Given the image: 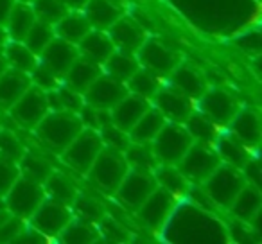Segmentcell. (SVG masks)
<instances>
[{"label": "cell", "instance_id": "9f6ffc18", "mask_svg": "<svg viewBox=\"0 0 262 244\" xmlns=\"http://www.w3.org/2000/svg\"><path fill=\"white\" fill-rule=\"evenodd\" d=\"M15 2H27V4H31L33 0H15Z\"/></svg>", "mask_w": 262, "mask_h": 244}, {"label": "cell", "instance_id": "4316f807", "mask_svg": "<svg viewBox=\"0 0 262 244\" xmlns=\"http://www.w3.org/2000/svg\"><path fill=\"white\" fill-rule=\"evenodd\" d=\"M83 13L92 24V27L99 31H108V27L122 16L120 8L113 4L112 0H88L83 8Z\"/></svg>", "mask_w": 262, "mask_h": 244}, {"label": "cell", "instance_id": "603a6c76", "mask_svg": "<svg viewBox=\"0 0 262 244\" xmlns=\"http://www.w3.org/2000/svg\"><path fill=\"white\" fill-rule=\"evenodd\" d=\"M102 72H104V70H102V65H99V63L92 61V59H88L79 54V58L72 63L69 72L65 74V79H67L65 84L72 88V90L83 94V92L86 90V88L90 86Z\"/></svg>", "mask_w": 262, "mask_h": 244}, {"label": "cell", "instance_id": "74e56055", "mask_svg": "<svg viewBox=\"0 0 262 244\" xmlns=\"http://www.w3.org/2000/svg\"><path fill=\"white\" fill-rule=\"evenodd\" d=\"M124 158H126L129 169H137V171L153 172L158 165L157 157L151 149V144L129 142V146L124 149Z\"/></svg>", "mask_w": 262, "mask_h": 244}, {"label": "cell", "instance_id": "ac0fdd59", "mask_svg": "<svg viewBox=\"0 0 262 244\" xmlns=\"http://www.w3.org/2000/svg\"><path fill=\"white\" fill-rule=\"evenodd\" d=\"M106 33H108L110 40L115 45L117 51L133 52V54L139 51L140 45L147 38L140 24L133 18H126V16H120L115 24L108 27Z\"/></svg>", "mask_w": 262, "mask_h": 244}, {"label": "cell", "instance_id": "cb8c5ba5", "mask_svg": "<svg viewBox=\"0 0 262 244\" xmlns=\"http://www.w3.org/2000/svg\"><path fill=\"white\" fill-rule=\"evenodd\" d=\"M169 76H171V86H174L176 90L185 94L192 101L200 99L207 90V81L203 79V76L194 66L178 65Z\"/></svg>", "mask_w": 262, "mask_h": 244}, {"label": "cell", "instance_id": "30bf717a", "mask_svg": "<svg viewBox=\"0 0 262 244\" xmlns=\"http://www.w3.org/2000/svg\"><path fill=\"white\" fill-rule=\"evenodd\" d=\"M176 207H178V197L157 185V189L147 196V199L137 208V214L146 226H149L155 232H162Z\"/></svg>", "mask_w": 262, "mask_h": 244}, {"label": "cell", "instance_id": "816d5d0a", "mask_svg": "<svg viewBox=\"0 0 262 244\" xmlns=\"http://www.w3.org/2000/svg\"><path fill=\"white\" fill-rule=\"evenodd\" d=\"M15 4V0H0V24H4L8 18V13L11 6Z\"/></svg>", "mask_w": 262, "mask_h": 244}, {"label": "cell", "instance_id": "ee69618b", "mask_svg": "<svg viewBox=\"0 0 262 244\" xmlns=\"http://www.w3.org/2000/svg\"><path fill=\"white\" fill-rule=\"evenodd\" d=\"M99 135H101V140H102V144H104L106 147H112V149L122 151V153H124V149H126V147L129 146V142H131L127 131L117 128L113 122H108L106 126H102V128L99 129Z\"/></svg>", "mask_w": 262, "mask_h": 244}, {"label": "cell", "instance_id": "f5cc1de1", "mask_svg": "<svg viewBox=\"0 0 262 244\" xmlns=\"http://www.w3.org/2000/svg\"><path fill=\"white\" fill-rule=\"evenodd\" d=\"M88 0H63V4L67 6L69 9H83L84 8V4H86Z\"/></svg>", "mask_w": 262, "mask_h": 244}, {"label": "cell", "instance_id": "ab89813d", "mask_svg": "<svg viewBox=\"0 0 262 244\" xmlns=\"http://www.w3.org/2000/svg\"><path fill=\"white\" fill-rule=\"evenodd\" d=\"M54 36H56L54 26H51V24H47V22H41V20L36 18V22L33 24V27L27 31L26 38H24V43H26L34 54L40 56L41 51L51 43V40Z\"/></svg>", "mask_w": 262, "mask_h": 244}, {"label": "cell", "instance_id": "60d3db41", "mask_svg": "<svg viewBox=\"0 0 262 244\" xmlns=\"http://www.w3.org/2000/svg\"><path fill=\"white\" fill-rule=\"evenodd\" d=\"M31 8H33L38 20L51 24V26L59 22V20L70 11V9L63 4V0H33V2H31Z\"/></svg>", "mask_w": 262, "mask_h": 244}, {"label": "cell", "instance_id": "d4e9b609", "mask_svg": "<svg viewBox=\"0 0 262 244\" xmlns=\"http://www.w3.org/2000/svg\"><path fill=\"white\" fill-rule=\"evenodd\" d=\"M34 22H36V15H34L31 4H27V2H15L11 6V9H9L4 27L11 40L24 41L27 31L33 27Z\"/></svg>", "mask_w": 262, "mask_h": 244}, {"label": "cell", "instance_id": "d6986e66", "mask_svg": "<svg viewBox=\"0 0 262 244\" xmlns=\"http://www.w3.org/2000/svg\"><path fill=\"white\" fill-rule=\"evenodd\" d=\"M151 106L153 104H151L149 99H144L135 94H127L126 97H122L112 109H110L112 122L117 128L129 133V129L139 122V119L151 108Z\"/></svg>", "mask_w": 262, "mask_h": 244}, {"label": "cell", "instance_id": "9c48e42d", "mask_svg": "<svg viewBox=\"0 0 262 244\" xmlns=\"http://www.w3.org/2000/svg\"><path fill=\"white\" fill-rule=\"evenodd\" d=\"M72 219L74 212L70 210V207L45 197L43 203L34 210V214L27 221H29L31 228H34L49 239V237H59V233L67 228V225Z\"/></svg>", "mask_w": 262, "mask_h": 244}, {"label": "cell", "instance_id": "f907efd6", "mask_svg": "<svg viewBox=\"0 0 262 244\" xmlns=\"http://www.w3.org/2000/svg\"><path fill=\"white\" fill-rule=\"evenodd\" d=\"M99 225L102 226V233H101V235L108 237L110 240H115V242H119V240H126L127 232L117 221H113V219H108L104 215V217L99 221Z\"/></svg>", "mask_w": 262, "mask_h": 244}, {"label": "cell", "instance_id": "e0dca14e", "mask_svg": "<svg viewBox=\"0 0 262 244\" xmlns=\"http://www.w3.org/2000/svg\"><path fill=\"white\" fill-rule=\"evenodd\" d=\"M38 58L52 72H56L59 77H65V74L69 72L72 63L79 58V49H77V45L70 43V41H65L61 38L54 36Z\"/></svg>", "mask_w": 262, "mask_h": 244}, {"label": "cell", "instance_id": "7c38bea8", "mask_svg": "<svg viewBox=\"0 0 262 244\" xmlns=\"http://www.w3.org/2000/svg\"><path fill=\"white\" fill-rule=\"evenodd\" d=\"M200 112L205 113L217 128H225L232 122L235 113L239 112V102L225 88H212L205 90V94L198 99Z\"/></svg>", "mask_w": 262, "mask_h": 244}, {"label": "cell", "instance_id": "681fc988", "mask_svg": "<svg viewBox=\"0 0 262 244\" xmlns=\"http://www.w3.org/2000/svg\"><path fill=\"white\" fill-rule=\"evenodd\" d=\"M24 230V223L20 217L9 215L2 225H0V242H15L16 237Z\"/></svg>", "mask_w": 262, "mask_h": 244}, {"label": "cell", "instance_id": "ffe728a7", "mask_svg": "<svg viewBox=\"0 0 262 244\" xmlns=\"http://www.w3.org/2000/svg\"><path fill=\"white\" fill-rule=\"evenodd\" d=\"M230 133L235 137L239 142H243L248 149H255L260 144L262 128H260V117L255 109L251 108H239L232 122L228 124Z\"/></svg>", "mask_w": 262, "mask_h": 244}, {"label": "cell", "instance_id": "f6af8a7d", "mask_svg": "<svg viewBox=\"0 0 262 244\" xmlns=\"http://www.w3.org/2000/svg\"><path fill=\"white\" fill-rule=\"evenodd\" d=\"M79 119L83 122L84 128H92V129H101L102 126H106L108 122H112V115H110V109H101V108H94V106L84 104L79 109Z\"/></svg>", "mask_w": 262, "mask_h": 244}, {"label": "cell", "instance_id": "11a10c76", "mask_svg": "<svg viewBox=\"0 0 262 244\" xmlns=\"http://www.w3.org/2000/svg\"><path fill=\"white\" fill-rule=\"evenodd\" d=\"M6 27H4V24H0V43H2V41L6 40Z\"/></svg>", "mask_w": 262, "mask_h": 244}, {"label": "cell", "instance_id": "d590c367", "mask_svg": "<svg viewBox=\"0 0 262 244\" xmlns=\"http://www.w3.org/2000/svg\"><path fill=\"white\" fill-rule=\"evenodd\" d=\"M101 237V232L95 228V223L86 221V219H72L67 225V228L59 233L58 239L67 244H88L95 242Z\"/></svg>", "mask_w": 262, "mask_h": 244}, {"label": "cell", "instance_id": "7a4b0ae2", "mask_svg": "<svg viewBox=\"0 0 262 244\" xmlns=\"http://www.w3.org/2000/svg\"><path fill=\"white\" fill-rule=\"evenodd\" d=\"M248 183L243 169L230 164H219L217 169L203 182V190L214 207L228 210L235 196Z\"/></svg>", "mask_w": 262, "mask_h": 244}, {"label": "cell", "instance_id": "c3c4849f", "mask_svg": "<svg viewBox=\"0 0 262 244\" xmlns=\"http://www.w3.org/2000/svg\"><path fill=\"white\" fill-rule=\"evenodd\" d=\"M56 94H58L61 109H69V112L79 113V109L84 106L83 94L72 90V88L67 86V84H65V86H63V84H59V86L56 88Z\"/></svg>", "mask_w": 262, "mask_h": 244}, {"label": "cell", "instance_id": "9a60e30c", "mask_svg": "<svg viewBox=\"0 0 262 244\" xmlns=\"http://www.w3.org/2000/svg\"><path fill=\"white\" fill-rule=\"evenodd\" d=\"M129 92L126 88V83H122V81L102 72L83 92V99H84V104L88 106H94V108H101V109H112Z\"/></svg>", "mask_w": 262, "mask_h": 244}, {"label": "cell", "instance_id": "7dc6e473", "mask_svg": "<svg viewBox=\"0 0 262 244\" xmlns=\"http://www.w3.org/2000/svg\"><path fill=\"white\" fill-rule=\"evenodd\" d=\"M18 178H20L18 164L0 157V197H4L9 192L13 183Z\"/></svg>", "mask_w": 262, "mask_h": 244}, {"label": "cell", "instance_id": "44dd1931", "mask_svg": "<svg viewBox=\"0 0 262 244\" xmlns=\"http://www.w3.org/2000/svg\"><path fill=\"white\" fill-rule=\"evenodd\" d=\"M262 207V194L255 183L248 182L246 185L241 189V192L235 196L233 203L230 205L228 210L232 215L241 223H251L258 215Z\"/></svg>", "mask_w": 262, "mask_h": 244}, {"label": "cell", "instance_id": "83f0119b", "mask_svg": "<svg viewBox=\"0 0 262 244\" xmlns=\"http://www.w3.org/2000/svg\"><path fill=\"white\" fill-rule=\"evenodd\" d=\"M212 146L217 151L223 164L243 169L244 164L250 160V149L243 142H239L232 133H219Z\"/></svg>", "mask_w": 262, "mask_h": 244}, {"label": "cell", "instance_id": "bcb514c9", "mask_svg": "<svg viewBox=\"0 0 262 244\" xmlns=\"http://www.w3.org/2000/svg\"><path fill=\"white\" fill-rule=\"evenodd\" d=\"M29 76H31V83H33L34 86L41 88L43 92L54 90V88H58L59 84H61L58 74L52 72V70L49 69L47 65H43L41 61H38V65L34 66V70Z\"/></svg>", "mask_w": 262, "mask_h": 244}, {"label": "cell", "instance_id": "836d02e7", "mask_svg": "<svg viewBox=\"0 0 262 244\" xmlns=\"http://www.w3.org/2000/svg\"><path fill=\"white\" fill-rule=\"evenodd\" d=\"M183 126H185L187 131L190 133L194 142L214 144V140L217 139V135L221 133V128H217V126H215L205 113H201L200 109H194L185 119Z\"/></svg>", "mask_w": 262, "mask_h": 244}, {"label": "cell", "instance_id": "ba28073f", "mask_svg": "<svg viewBox=\"0 0 262 244\" xmlns=\"http://www.w3.org/2000/svg\"><path fill=\"white\" fill-rule=\"evenodd\" d=\"M49 112H51V109H49L47 94H45L41 88L34 86L33 83H31V86L16 99L15 104L9 108V115L13 117V120L26 129L36 128L38 122H40Z\"/></svg>", "mask_w": 262, "mask_h": 244}, {"label": "cell", "instance_id": "8d00e7d4", "mask_svg": "<svg viewBox=\"0 0 262 244\" xmlns=\"http://www.w3.org/2000/svg\"><path fill=\"white\" fill-rule=\"evenodd\" d=\"M160 86H162L160 76H157V74L151 72V70L144 69V66H140V69L126 81V88L129 94L140 95V97L149 99V101L155 97V94L160 90Z\"/></svg>", "mask_w": 262, "mask_h": 244}, {"label": "cell", "instance_id": "8fae6325", "mask_svg": "<svg viewBox=\"0 0 262 244\" xmlns=\"http://www.w3.org/2000/svg\"><path fill=\"white\" fill-rule=\"evenodd\" d=\"M190 208V221L187 219V215H182L178 212V207L174 208V215H178L180 219H183L185 223H189L187 226L178 225L180 233L174 237L172 240H178V242H205V240H215V242H223L226 237V232L223 230V226L217 221H212L208 219L203 212H200V215L196 219V207H189Z\"/></svg>", "mask_w": 262, "mask_h": 244}, {"label": "cell", "instance_id": "8992f818", "mask_svg": "<svg viewBox=\"0 0 262 244\" xmlns=\"http://www.w3.org/2000/svg\"><path fill=\"white\" fill-rule=\"evenodd\" d=\"M45 197L47 196H45L43 183L20 176L4 196V203L9 214L27 221L34 214V210L43 203Z\"/></svg>", "mask_w": 262, "mask_h": 244}, {"label": "cell", "instance_id": "4dcf8cb0", "mask_svg": "<svg viewBox=\"0 0 262 244\" xmlns=\"http://www.w3.org/2000/svg\"><path fill=\"white\" fill-rule=\"evenodd\" d=\"M102 70H104L108 76L115 77V79L126 83L137 70L140 69V63L137 59V56L133 52H126V51H113L112 56L102 63Z\"/></svg>", "mask_w": 262, "mask_h": 244}, {"label": "cell", "instance_id": "d6a6232c", "mask_svg": "<svg viewBox=\"0 0 262 244\" xmlns=\"http://www.w3.org/2000/svg\"><path fill=\"white\" fill-rule=\"evenodd\" d=\"M43 189H45V196L49 199L58 201V203L67 205V207H72L74 199L77 196V189L72 183V180L67 178L65 174H59L56 171H52L51 176L45 180Z\"/></svg>", "mask_w": 262, "mask_h": 244}, {"label": "cell", "instance_id": "1f68e13d", "mask_svg": "<svg viewBox=\"0 0 262 244\" xmlns=\"http://www.w3.org/2000/svg\"><path fill=\"white\" fill-rule=\"evenodd\" d=\"M153 174H155V180H157V185L165 189L167 192H171L172 196H176L178 199L189 192L190 183L187 182V178L180 172V169L176 167V165L158 164L157 169L153 171Z\"/></svg>", "mask_w": 262, "mask_h": 244}, {"label": "cell", "instance_id": "f1b7e54d", "mask_svg": "<svg viewBox=\"0 0 262 244\" xmlns=\"http://www.w3.org/2000/svg\"><path fill=\"white\" fill-rule=\"evenodd\" d=\"M92 29H94V27H92V24L88 22L84 13H77V11L76 13L69 11L59 22L54 24L56 36L61 38V40H65V41H70V43H74V45L79 43Z\"/></svg>", "mask_w": 262, "mask_h": 244}, {"label": "cell", "instance_id": "f35d334b", "mask_svg": "<svg viewBox=\"0 0 262 244\" xmlns=\"http://www.w3.org/2000/svg\"><path fill=\"white\" fill-rule=\"evenodd\" d=\"M18 169H20V176H26L29 180H34L38 183H45V180L51 176L52 167L47 160H43L38 154H31V153H24V157L18 162Z\"/></svg>", "mask_w": 262, "mask_h": 244}, {"label": "cell", "instance_id": "3957f363", "mask_svg": "<svg viewBox=\"0 0 262 244\" xmlns=\"http://www.w3.org/2000/svg\"><path fill=\"white\" fill-rule=\"evenodd\" d=\"M192 144L194 139L182 122L167 120L151 142V149H153L158 164L176 165Z\"/></svg>", "mask_w": 262, "mask_h": 244}, {"label": "cell", "instance_id": "52a82bcc", "mask_svg": "<svg viewBox=\"0 0 262 244\" xmlns=\"http://www.w3.org/2000/svg\"><path fill=\"white\" fill-rule=\"evenodd\" d=\"M219 164H221V158L212 144L194 142L182 160L176 164V167L190 185H196V183H203L217 169Z\"/></svg>", "mask_w": 262, "mask_h": 244}, {"label": "cell", "instance_id": "5b68a950", "mask_svg": "<svg viewBox=\"0 0 262 244\" xmlns=\"http://www.w3.org/2000/svg\"><path fill=\"white\" fill-rule=\"evenodd\" d=\"M102 146L104 144H102L97 129L83 128L79 135L61 151V160L77 174L86 176Z\"/></svg>", "mask_w": 262, "mask_h": 244}, {"label": "cell", "instance_id": "484cf974", "mask_svg": "<svg viewBox=\"0 0 262 244\" xmlns=\"http://www.w3.org/2000/svg\"><path fill=\"white\" fill-rule=\"evenodd\" d=\"M77 49H79L81 56H84V58L102 65V63L112 56V52L115 51V45L112 43V40H110L106 31L92 29L90 33L77 43Z\"/></svg>", "mask_w": 262, "mask_h": 244}, {"label": "cell", "instance_id": "7bdbcfd3", "mask_svg": "<svg viewBox=\"0 0 262 244\" xmlns=\"http://www.w3.org/2000/svg\"><path fill=\"white\" fill-rule=\"evenodd\" d=\"M24 153H26V149H24L18 137L8 129H0V157L18 164Z\"/></svg>", "mask_w": 262, "mask_h": 244}, {"label": "cell", "instance_id": "5bb4252c", "mask_svg": "<svg viewBox=\"0 0 262 244\" xmlns=\"http://www.w3.org/2000/svg\"><path fill=\"white\" fill-rule=\"evenodd\" d=\"M155 189H157V180L153 172L129 169L120 185L117 187L115 194L124 207L137 210Z\"/></svg>", "mask_w": 262, "mask_h": 244}, {"label": "cell", "instance_id": "4fadbf2b", "mask_svg": "<svg viewBox=\"0 0 262 244\" xmlns=\"http://www.w3.org/2000/svg\"><path fill=\"white\" fill-rule=\"evenodd\" d=\"M140 66L151 70L157 76H169L180 65V56L165 43L155 38H146L140 49L135 52Z\"/></svg>", "mask_w": 262, "mask_h": 244}, {"label": "cell", "instance_id": "b9f144b4", "mask_svg": "<svg viewBox=\"0 0 262 244\" xmlns=\"http://www.w3.org/2000/svg\"><path fill=\"white\" fill-rule=\"evenodd\" d=\"M72 208L81 219H86V221L92 223H99L102 217H104V208L99 203L95 197L86 196V194H79L77 192L76 199L72 203Z\"/></svg>", "mask_w": 262, "mask_h": 244}, {"label": "cell", "instance_id": "277c9868", "mask_svg": "<svg viewBox=\"0 0 262 244\" xmlns=\"http://www.w3.org/2000/svg\"><path fill=\"white\" fill-rule=\"evenodd\" d=\"M127 171H129V165H127L122 151L102 146L86 176L101 190L115 194L117 187L120 185Z\"/></svg>", "mask_w": 262, "mask_h": 244}, {"label": "cell", "instance_id": "f546056e", "mask_svg": "<svg viewBox=\"0 0 262 244\" xmlns=\"http://www.w3.org/2000/svg\"><path fill=\"white\" fill-rule=\"evenodd\" d=\"M165 122H167V119L162 115L160 109L151 106V108L140 117L139 122L129 129V133H127V135H129V140L131 142L151 144Z\"/></svg>", "mask_w": 262, "mask_h": 244}, {"label": "cell", "instance_id": "db71d44e", "mask_svg": "<svg viewBox=\"0 0 262 244\" xmlns=\"http://www.w3.org/2000/svg\"><path fill=\"white\" fill-rule=\"evenodd\" d=\"M9 69V65H8V61H6V58H4V52H0V76L6 72V70Z\"/></svg>", "mask_w": 262, "mask_h": 244}, {"label": "cell", "instance_id": "2e32d148", "mask_svg": "<svg viewBox=\"0 0 262 244\" xmlns=\"http://www.w3.org/2000/svg\"><path fill=\"white\" fill-rule=\"evenodd\" d=\"M155 108L162 112V115L172 122H185V119L194 112V101L176 90L174 86H160V90L153 97Z\"/></svg>", "mask_w": 262, "mask_h": 244}, {"label": "cell", "instance_id": "e575fe53", "mask_svg": "<svg viewBox=\"0 0 262 244\" xmlns=\"http://www.w3.org/2000/svg\"><path fill=\"white\" fill-rule=\"evenodd\" d=\"M4 58L11 69L22 70V72H27V74L33 72L34 66L40 61V58H38L24 41H16V40H11L6 43Z\"/></svg>", "mask_w": 262, "mask_h": 244}, {"label": "cell", "instance_id": "6da1fadb", "mask_svg": "<svg viewBox=\"0 0 262 244\" xmlns=\"http://www.w3.org/2000/svg\"><path fill=\"white\" fill-rule=\"evenodd\" d=\"M83 128L84 126L77 113L69 109H51L38 122L34 133L45 147L61 154V151L79 135Z\"/></svg>", "mask_w": 262, "mask_h": 244}, {"label": "cell", "instance_id": "7402d4cb", "mask_svg": "<svg viewBox=\"0 0 262 244\" xmlns=\"http://www.w3.org/2000/svg\"><path fill=\"white\" fill-rule=\"evenodd\" d=\"M31 86V76L22 70L9 66L0 76V108L9 109L16 102V99Z\"/></svg>", "mask_w": 262, "mask_h": 244}]
</instances>
